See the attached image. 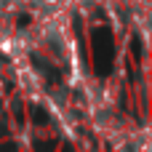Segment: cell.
<instances>
[{
    "mask_svg": "<svg viewBox=\"0 0 152 152\" xmlns=\"http://www.w3.org/2000/svg\"><path fill=\"white\" fill-rule=\"evenodd\" d=\"M91 40H94V64H96V72L104 77L112 72V32L107 27H96L91 32Z\"/></svg>",
    "mask_w": 152,
    "mask_h": 152,
    "instance_id": "6da1fadb",
    "label": "cell"
},
{
    "mask_svg": "<svg viewBox=\"0 0 152 152\" xmlns=\"http://www.w3.org/2000/svg\"><path fill=\"white\" fill-rule=\"evenodd\" d=\"M32 64H37V69H40V72H43V75L48 77V83H51L53 88L59 86V75H56V72L51 69V64H48V61H43L40 56H32Z\"/></svg>",
    "mask_w": 152,
    "mask_h": 152,
    "instance_id": "7a4b0ae2",
    "label": "cell"
},
{
    "mask_svg": "<svg viewBox=\"0 0 152 152\" xmlns=\"http://www.w3.org/2000/svg\"><path fill=\"white\" fill-rule=\"evenodd\" d=\"M29 115H32V120H35L37 126H45V123H48V112H45L43 107H37V104L29 107Z\"/></svg>",
    "mask_w": 152,
    "mask_h": 152,
    "instance_id": "3957f363",
    "label": "cell"
},
{
    "mask_svg": "<svg viewBox=\"0 0 152 152\" xmlns=\"http://www.w3.org/2000/svg\"><path fill=\"white\" fill-rule=\"evenodd\" d=\"M29 24V16H19V27H27Z\"/></svg>",
    "mask_w": 152,
    "mask_h": 152,
    "instance_id": "277c9868",
    "label": "cell"
}]
</instances>
